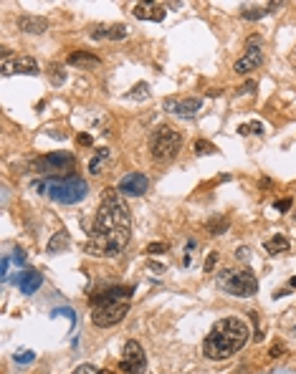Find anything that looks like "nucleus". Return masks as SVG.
Wrapping results in <instances>:
<instances>
[{
	"instance_id": "nucleus-1",
	"label": "nucleus",
	"mask_w": 296,
	"mask_h": 374,
	"mask_svg": "<svg viewBox=\"0 0 296 374\" xmlns=\"http://www.w3.org/2000/svg\"><path fill=\"white\" fill-rule=\"evenodd\" d=\"M132 235V215L119 190H104L101 205L94 215V225L89 230L86 253L99 258H114L127 248Z\"/></svg>"
},
{
	"instance_id": "nucleus-2",
	"label": "nucleus",
	"mask_w": 296,
	"mask_h": 374,
	"mask_svg": "<svg viewBox=\"0 0 296 374\" xmlns=\"http://www.w3.org/2000/svg\"><path fill=\"white\" fill-rule=\"evenodd\" d=\"M248 339H251V329L243 319H238V316L220 319L213 324L210 334L203 341V354L213 362L230 359L233 354H238L248 344Z\"/></svg>"
},
{
	"instance_id": "nucleus-3",
	"label": "nucleus",
	"mask_w": 296,
	"mask_h": 374,
	"mask_svg": "<svg viewBox=\"0 0 296 374\" xmlns=\"http://www.w3.org/2000/svg\"><path fill=\"white\" fill-rule=\"evenodd\" d=\"M132 286H112L107 291L91 296V324L99 329L117 326L129 314L132 303Z\"/></svg>"
},
{
	"instance_id": "nucleus-4",
	"label": "nucleus",
	"mask_w": 296,
	"mask_h": 374,
	"mask_svg": "<svg viewBox=\"0 0 296 374\" xmlns=\"http://www.w3.org/2000/svg\"><path fill=\"white\" fill-rule=\"evenodd\" d=\"M36 190L46 192L53 203L61 205H76L89 195V185L79 174H69V177H51L46 182H36Z\"/></svg>"
},
{
	"instance_id": "nucleus-5",
	"label": "nucleus",
	"mask_w": 296,
	"mask_h": 374,
	"mask_svg": "<svg viewBox=\"0 0 296 374\" xmlns=\"http://www.w3.org/2000/svg\"><path fill=\"white\" fill-rule=\"evenodd\" d=\"M180 149H182V134L170 124H160L150 134V155L155 162L167 165L177 157Z\"/></svg>"
},
{
	"instance_id": "nucleus-6",
	"label": "nucleus",
	"mask_w": 296,
	"mask_h": 374,
	"mask_svg": "<svg viewBox=\"0 0 296 374\" xmlns=\"http://www.w3.org/2000/svg\"><path fill=\"white\" fill-rule=\"evenodd\" d=\"M218 286L228 296H238V298H248L258 291V278L251 268H225L218 276Z\"/></svg>"
},
{
	"instance_id": "nucleus-7",
	"label": "nucleus",
	"mask_w": 296,
	"mask_h": 374,
	"mask_svg": "<svg viewBox=\"0 0 296 374\" xmlns=\"http://www.w3.org/2000/svg\"><path fill=\"white\" fill-rule=\"evenodd\" d=\"M74 167H76V157L71 152H51L41 160L33 162V169H38L43 174H51V172H58L61 177H69L74 174Z\"/></svg>"
},
{
	"instance_id": "nucleus-8",
	"label": "nucleus",
	"mask_w": 296,
	"mask_h": 374,
	"mask_svg": "<svg viewBox=\"0 0 296 374\" xmlns=\"http://www.w3.org/2000/svg\"><path fill=\"white\" fill-rule=\"evenodd\" d=\"M119 369H122V374H142L147 369V354H144V349H142L139 341L129 339L127 344H124Z\"/></svg>"
},
{
	"instance_id": "nucleus-9",
	"label": "nucleus",
	"mask_w": 296,
	"mask_h": 374,
	"mask_svg": "<svg viewBox=\"0 0 296 374\" xmlns=\"http://www.w3.org/2000/svg\"><path fill=\"white\" fill-rule=\"evenodd\" d=\"M263 63V51H261V36H251L248 41H246V51H243V56L233 63V71L241 76V74H248V71H253Z\"/></svg>"
},
{
	"instance_id": "nucleus-10",
	"label": "nucleus",
	"mask_w": 296,
	"mask_h": 374,
	"mask_svg": "<svg viewBox=\"0 0 296 374\" xmlns=\"http://www.w3.org/2000/svg\"><path fill=\"white\" fill-rule=\"evenodd\" d=\"M200 109H203V99H198V96H187V99L170 96V99H165V112L182 117V119H193Z\"/></svg>"
},
{
	"instance_id": "nucleus-11",
	"label": "nucleus",
	"mask_w": 296,
	"mask_h": 374,
	"mask_svg": "<svg viewBox=\"0 0 296 374\" xmlns=\"http://www.w3.org/2000/svg\"><path fill=\"white\" fill-rule=\"evenodd\" d=\"M119 195H127V197H139V195H144L147 190H150V180H147V174H142V172H129L124 174L122 180H119Z\"/></svg>"
},
{
	"instance_id": "nucleus-12",
	"label": "nucleus",
	"mask_w": 296,
	"mask_h": 374,
	"mask_svg": "<svg viewBox=\"0 0 296 374\" xmlns=\"http://www.w3.org/2000/svg\"><path fill=\"white\" fill-rule=\"evenodd\" d=\"M134 18H139V20H152V23H160L162 18H165V5H160V3H137L134 5Z\"/></svg>"
},
{
	"instance_id": "nucleus-13",
	"label": "nucleus",
	"mask_w": 296,
	"mask_h": 374,
	"mask_svg": "<svg viewBox=\"0 0 296 374\" xmlns=\"http://www.w3.org/2000/svg\"><path fill=\"white\" fill-rule=\"evenodd\" d=\"M41 283H43V273H41V271L28 268V271L18 273V289H20V293H26V296L36 293L38 289H41Z\"/></svg>"
},
{
	"instance_id": "nucleus-14",
	"label": "nucleus",
	"mask_w": 296,
	"mask_h": 374,
	"mask_svg": "<svg viewBox=\"0 0 296 374\" xmlns=\"http://www.w3.org/2000/svg\"><path fill=\"white\" fill-rule=\"evenodd\" d=\"M18 31L31 33V36H41L48 31V20L43 15H20L18 18Z\"/></svg>"
},
{
	"instance_id": "nucleus-15",
	"label": "nucleus",
	"mask_w": 296,
	"mask_h": 374,
	"mask_svg": "<svg viewBox=\"0 0 296 374\" xmlns=\"http://www.w3.org/2000/svg\"><path fill=\"white\" fill-rule=\"evenodd\" d=\"M69 66H76V69H96V66H101V58L96 56V53H91V51H71L69 53Z\"/></svg>"
},
{
	"instance_id": "nucleus-16",
	"label": "nucleus",
	"mask_w": 296,
	"mask_h": 374,
	"mask_svg": "<svg viewBox=\"0 0 296 374\" xmlns=\"http://www.w3.org/2000/svg\"><path fill=\"white\" fill-rule=\"evenodd\" d=\"M38 61L33 56H18L13 61V74H26V76H38Z\"/></svg>"
},
{
	"instance_id": "nucleus-17",
	"label": "nucleus",
	"mask_w": 296,
	"mask_h": 374,
	"mask_svg": "<svg viewBox=\"0 0 296 374\" xmlns=\"http://www.w3.org/2000/svg\"><path fill=\"white\" fill-rule=\"evenodd\" d=\"M263 248H266V253H271V255H281V253H289L291 243H289V238H286V235L276 233L273 238H268V240L263 243Z\"/></svg>"
},
{
	"instance_id": "nucleus-18",
	"label": "nucleus",
	"mask_w": 296,
	"mask_h": 374,
	"mask_svg": "<svg viewBox=\"0 0 296 374\" xmlns=\"http://www.w3.org/2000/svg\"><path fill=\"white\" fill-rule=\"evenodd\" d=\"M69 248V233L66 230H58V233H53L51 235V240H48V253L51 255H56V253H64V250Z\"/></svg>"
},
{
	"instance_id": "nucleus-19",
	"label": "nucleus",
	"mask_w": 296,
	"mask_h": 374,
	"mask_svg": "<svg viewBox=\"0 0 296 374\" xmlns=\"http://www.w3.org/2000/svg\"><path fill=\"white\" fill-rule=\"evenodd\" d=\"M48 76H51V83H53V86H61V83L66 81V69H64V63H51V66H48Z\"/></svg>"
},
{
	"instance_id": "nucleus-20",
	"label": "nucleus",
	"mask_w": 296,
	"mask_h": 374,
	"mask_svg": "<svg viewBox=\"0 0 296 374\" xmlns=\"http://www.w3.org/2000/svg\"><path fill=\"white\" fill-rule=\"evenodd\" d=\"M107 157H109V149H99V155L89 162V172L91 174H99L101 169H104V162H107Z\"/></svg>"
},
{
	"instance_id": "nucleus-21",
	"label": "nucleus",
	"mask_w": 296,
	"mask_h": 374,
	"mask_svg": "<svg viewBox=\"0 0 296 374\" xmlns=\"http://www.w3.org/2000/svg\"><path fill=\"white\" fill-rule=\"evenodd\" d=\"M193 149H195L198 157H200V155H215V152H218V147H215L213 142H208V139H195Z\"/></svg>"
},
{
	"instance_id": "nucleus-22",
	"label": "nucleus",
	"mask_w": 296,
	"mask_h": 374,
	"mask_svg": "<svg viewBox=\"0 0 296 374\" xmlns=\"http://www.w3.org/2000/svg\"><path fill=\"white\" fill-rule=\"evenodd\" d=\"M228 225H230V223H228V217H223V220H220V217H215V220L208 223V233H210V235H223V233L228 230Z\"/></svg>"
},
{
	"instance_id": "nucleus-23",
	"label": "nucleus",
	"mask_w": 296,
	"mask_h": 374,
	"mask_svg": "<svg viewBox=\"0 0 296 374\" xmlns=\"http://www.w3.org/2000/svg\"><path fill=\"white\" fill-rule=\"evenodd\" d=\"M129 36V28L124 23H117V26H109V41H122V38H127Z\"/></svg>"
},
{
	"instance_id": "nucleus-24",
	"label": "nucleus",
	"mask_w": 296,
	"mask_h": 374,
	"mask_svg": "<svg viewBox=\"0 0 296 374\" xmlns=\"http://www.w3.org/2000/svg\"><path fill=\"white\" fill-rule=\"evenodd\" d=\"M266 13H271L268 5H266V8H243V10H241V18H246V20H258V18H263Z\"/></svg>"
},
{
	"instance_id": "nucleus-25",
	"label": "nucleus",
	"mask_w": 296,
	"mask_h": 374,
	"mask_svg": "<svg viewBox=\"0 0 296 374\" xmlns=\"http://www.w3.org/2000/svg\"><path fill=\"white\" fill-rule=\"evenodd\" d=\"M238 134H263V124L261 122H248V124H241L238 126Z\"/></svg>"
},
{
	"instance_id": "nucleus-26",
	"label": "nucleus",
	"mask_w": 296,
	"mask_h": 374,
	"mask_svg": "<svg viewBox=\"0 0 296 374\" xmlns=\"http://www.w3.org/2000/svg\"><path fill=\"white\" fill-rule=\"evenodd\" d=\"M13 359H15V364H31V362L36 359V354H33L31 349H23V351H15Z\"/></svg>"
},
{
	"instance_id": "nucleus-27",
	"label": "nucleus",
	"mask_w": 296,
	"mask_h": 374,
	"mask_svg": "<svg viewBox=\"0 0 296 374\" xmlns=\"http://www.w3.org/2000/svg\"><path fill=\"white\" fill-rule=\"evenodd\" d=\"M150 96V86L142 81V83H137L134 89H132V94H129V99H147Z\"/></svg>"
},
{
	"instance_id": "nucleus-28",
	"label": "nucleus",
	"mask_w": 296,
	"mask_h": 374,
	"mask_svg": "<svg viewBox=\"0 0 296 374\" xmlns=\"http://www.w3.org/2000/svg\"><path fill=\"white\" fill-rule=\"evenodd\" d=\"M215 266H218V250H210L208 258H205V266H203V268H205V273H213Z\"/></svg>"
},
{
	"instance_id": "nucleus-29",
	"label": "nucleus",
	"mask_w": 296,
	"mask_h": 374,
	"mask_svg": "<svg viewBox=\"0 0 296 374\" xmlns=\"http://www.w3.org/2000/svg\"><path fill=\"white\" fill-rule=\"evenodd\" d=\"M167 250V243H150L147 246V253L150 255H160V253H165Z\"/></svg>"
},
{
	"instance_id": "nucleus-30",
	"label": "nucleus",
	"mask_w": 296,
	"mask_h": 374,
	"mask_svg": "<svg viewBox=\"0 0 296 374\" xmlns=\"http://www.w3.org/2000/svg\"><path fill=\"white\" fill-rule=\"evenodd\" d=\"M107 36H109V26H96V28L91 31V38H96V41H99V38H107Z\"/></svg>"
},
{
	"instance_id": "nucleus-31",
	"label": "nucleus",
	"mask_w": 296,
	"mask_h": 374,
	"mask_svg": "<svg viewBox=\"0 0 296 374\" xmlns=\"http://www.w3.org/2000/svg\"><path fill=\"white\" fill-rule=\"evenodd\" d=\"M236 258H238V260H243V263H248V258H251V250L246 248V246H238V248H236Z\"/></svg>"
},
{
	"instance_id": "nucleus-32",
	"label": "nucleus",
	"mask_w": 296,
	"mask_h": 374,
	"mask_svg": "<svg viewBox=\"0 0 296 374\" xmlns=\"http://www.w3.org/2000/svg\"><path fill=\"white\" fill-rule=\"evenodd\" d=\"M74 374H101L96 367H91V364H81V367H76Z\"/></svg>"
},
{
	"instance_id": "nucleus-33",
	"label": "nucleus",
	"mask_w": 296,
	"mask_h": 374,
	"mask_svg": "<svg viewBox=\"0 0 296 374\" xmlns=\"http://www.w3.org/2000/svg\"><path fill=\"white\" fill-rule=\"evenodd\" d=\"M276 210H279V212H286V210H291V197L276 200Z\"/></svg>"
},
{
	"instance_id": "nucleus-34",
	"label": "nucleus",
	"mask_w": 296,
	"mask_h": 374,
	"mask_svg": "<svg viewBox=\"0 0 296 374\" xmlns=\"http://www.w3.org/2000/svg\"><path fill=\"white\" fill-rule=\"evenodd\" d=\"M76 142H79L81 147H91V144H94V139H91L89 134H79V137H76Z\"/></svg>"
},
{
	"instance_id": "nucleus-35",
	"label": "nucleus",
	"mask_w": 296,
	"mask_h": 374,
	"mask_svg": "<svg viewBox=\"0 0 296 374\" xmlns=\"http://www.w3.org/2000/svg\"><path fill=\"white\" fill-rule=\"evenodd\" d=\"M13 260H15V263H23V260H26V253H23L20 248H15V253H13Z\"/></svg>"
},
{
	"instance_id": "nucleus-36",
	"label": "nucleus",
	"mask_w": 296,
	"mask_h": 374,
	"mask_svg": "<svg viewBox=\"0 0 296 374\" xmlns=\"http://www.w3.org/2000/svg\"><path fill=\"white\" fill-rule=\"evenodd\" d=\"M241 91H243V94H253V91H256V81H246Z\"/></svg>"
},
{
	"instance_id": "nucleus-37",
	"label": "nucleus",
	"mask_w": 296,
	"mask_h": 374,
	"mask_svg": "<svg viewBox=\"0 0 296 374\" xmlns=\"http://www.w3.org/2000/svg\"><path fill=\"white\" fill-rule=\"evenodd\" d=\"M281 351H284V344H273V349H271V357H281Z\"/></svg>"
},
{
	"instance_id": "nucleus-38",
	"label": "nucleus",
	"mask_w": 296,
	"mask_h": 374,
	"mask_svg": "<svg viewBox=\"0 0 296 374\" xmlns=\"http://www.w3.org/2000/svg\"><path fill=\"white\" fill-rule=\"evenodd\" d=\"M289 286H291V289H296V276L291 278V281H289Z\"/></svg>"
},
{
	"instance_id": "nucleus-39",
	"label": "nucleus",
	"mask_w": 296,
	"mask_h": 374,
	"mask_svg": "<svg viewBox=\"0 0 296 374\" xmlns=\"http://www.w3.org/2000/svg\"><path fill=\"white\" fill-rule=\"evenodd\" d=\"M294 334H296V326H294Z\"/></svg>"
}]
</instances>
